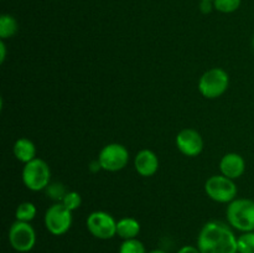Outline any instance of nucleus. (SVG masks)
Listing matches in <instances>:
<instances>
[{
	"label": "nucleus",
	"instance_id": "nucleus-1",
	"mask_svg": "<svg viewBox=\"0 0 254 253\" xmlns=\"http://www.w3.org/2000/svg\"><path fill=\"white\" fill-rule=\"evenodd\" d=\"M237 236L232 227L222 221H208L197 236L201 253H238Z\"/></svg>",
	"mask_w": 254,
	"mask_h": 253
},
{
	"label": "nucleus",
	"instance_id": "nucleus-2",
	"mask_svg": "<svg viewBox=\"0 0 254 253\" xmlns=\"http://www.w3.org/2000/svg\"><path fill=\"white\" fill-rule=\"evenodd\" d=\"M228 225L240 232L254 231V200L235 198L226 210Z\"/></svg>",
	"mask_w": 254,
	"mask_h": 253
},
{
	"label": "nucleus",
	"instance_id": "nucleus-3",
	"mask_svg": "<svg viewBox=\"0 0 254 253\" xmlns=\"http://www.w3.org/2000/svg\"><path fill=\"white\" fill-rule=\"evenodd\" d=\"M22 183L29 190L41 191L46 190L50 185L51 170L49 164L40 158H35L24 165L21 173Z\"/></svg>",
	"mask_w": 254,
	"mask_h": 253
},
{
	"label": "nucleus",
	"instance_id": "nucleus-4",
	"mask_svg": "<svg viewBox=\"0 0 254 253\" xmlns=\"http://www.w3.org/2000/svg\"><path fill=\"white\" fill-rule=\"evenodd\" d=\"M230 86V76L220 67L206 71L198 81V91L205 98L216 99L222 96Z\"/></svg>",
	"mask_w": 254,
	"mask_h": 253
},
{
	"label": "nucleus",
	"instance_id": "nucleus-5",
	"mask_svg": "<svg viewBox=\"0 0 254 253\" xmlns=\"http://www.w3.org/2000/svg\"><path fill=\"white\" fill-rule=\"evenodd\" d=\"M205 192L211 200L220 203H230L237 198L235 180L225 175H212L205 183Z\"/></svg>",
	"mask_w": 254,
	"mask_h": 253
},
{
	"label": "nucleus",
	"instance_id": "nucleus-6",
	"mask_svg": "<svg viewBox=\"0 0 254 253\" xmlns=\"http://www.w3.org/2000/svg\"><path fill=\"white\" fill-rule=\"evenodd\" d=\"M72 221V211L64 207L62 202L54 203L45 212V227L54 236H62L68 232Z\"/></svg>",
	"mask_w": 254,
	"mask_h": 253
},
{
	"label": "nucleus",
	"instance_id": "nucleus-7",
	"mask_svg": "<svg viewBox=\"0 0 254 253\" xmlns=\"http://www.w3.org/2000/svg\"><path fill=\"white\" fill-rule=\"evenodd\" d=\"M97 160L99 161V165L103 170L109 171V173H116V171L123 170L128 165L129 151L123 144H107L99 151Z\"/></svg>",
	"mask_w": 254,
	"mask_h": 253
},
{
	"label": "nucleus",
	"instance_id": "nucleus-8",
	"mask_svg": "<svg viewBox=\"0 0 254 253\" xmlns=\"http://www.w3.org/2000/svg\"><path fill=\"white\" fill-rule=\"evenodd\" d=\"M9 243L16 252H30L36 245V232L30 222L15 221L9 228Z\"/></svg>",
	"mask_w": 254,
	"mask_h": 253
},
{
	"label": "nucleus",
	"instance_id": "nucleus-9",
	"mask_svg": "<svg viewBox=\"0 0 254 253\" xmlns=\"http://www.w3.org/2000/svg\"><path fill=\"white\" fill-rule=\"evenodd\" d=\"M88 232L98 240H111L117 236V221L106 211H94L86 220Z\"/></svg>",
	"mask_w": 254,
	"mask_h": 253
},
{
	"label": "nucleus",
	"instance_id": "nucleus-10",
	"mask_svg": "<svg viewBox=\"0 0 254 253\" xmlns=\"http://www.w3.org/2000/svg\"><path fill=\"white\" fill-rule=\"evenodd\" d=\"M175 143L179 151L190 158L200 155L201 151L203 150V139L201 134L195 129L186 128L179 131Z\"/></svg>",
	"mask_w": 254,
	"mask_h": 253
},
{
	"label": "nucleus",
	"instance_id": "nucleus-11",
	"mask_svg": "<svg viewBox=\"0 0 254 253\" xmlns=\"http://www.w3.org/2000/svg\"><path fill=\"white\" fill-rule=\"evenodd\" d=\"M134 168L140 176H153L159 170V158L153 150L143 149L134 158Z\"/></svg>",
	"mask_w": 254,
	"mask_h": 253
},
{
	"label": "nucleus",
	"instance_id": "nucleus-12",
	"mask_svg": "<svg viewBox=\"0 0 254 253\" xmlns=\"http://www.w3.org/2000/svg\"><path fill=\"white\" fill-rule=\"evenodd\" d=\"M220 171L222 175L236 180L246 171V161L242 155L237 153H227L220 161Z\"/></svg>",
	"mask_w": 254,
	"mask_h": 253
},
{
	"label": "nucleus",
	"instance_id": "nucleus-13",
	"mask_svg": "<svg viewBox=\"0 0 254 253\" xmlns=\"http://www.w3.org/2000/svg\"><path fill=\"white\" fill-rule=\"evenodd\" d=\"M14 156L21 163L26 164L36 158V146L27 138H19L12 146Z\"/></svg>",
	"mask_w": 254,
	"mask_h": 253
},
{
	"label": "nucleus",
	"instance_id": "nucleus-14",
	"mask_svg": "<svg viewBox=\"0 0 254 253\" xmlns=\"http://www.w3.org/2000/svg\"><path fill=\"white\" fill-rule=\"evenodd\" d=\"M140 233V223L133 217H123L117 221V236L122 240H131L136 238Z\"/></svg>",
	"mask_w": 254,
	"mask_h": 253
},
{
	"label": "nucleus",
	"instance_id": "nucleus-15",
	"mask_svg": "<svg viewBox=\"0 0 254 253\" xmlns=\"http://www.w3.org/2000/svg\"><path fill=\"white\" fill-rule=\"evenodd\" d=\"M19 25L16 19L9 14H2L0 16V39L6 40L14 36L17 32Z\"/></svg>",
	"mask_w": 254,
	"mask_h": 253
},
{
	"label": "nucleus",
	"instance_id": "nucleus-16",
	"mask_svg": "<svg viewBox=\"0 0 254 253\" xmlns=\"http://www.w3.org/2000/svg\"><path fill=\"white\" fill-rule=\"evenodd\" d=\"M37 210L36 206L32 202H21L15 210V218L16 221H22V222H31L36 216Z\"/></svg>",
	"mask_w": 254,
	"mask_h": 253
},
{
	"label": "nucleus",
	"instance_id": "nucleus-17",
	"mask_svg": "<svg viewBox=\"0 0 254 253\" xmlns=\"http://www.w3.org/2000/svg\"><path fill=\"white\" fill-rule=\"evenodd\" d=\"M118 253H148L145 250V246L138 238H131L126 240L119 246Z\"/></svg>",
	"mask_w": 254,
	"mask_h": 253
},
{
	"label": "nucleus",
	"instance_id": "nucleus-18",
	"mask_svg": "<svg viewBox=\"0 0 254 253\" xmlns=\"http://www.w3.org/2000/svg\"><path fill=\"white\" fill-rule=\"evenodd\" d=\"M237 246L238 253H254V231L238 236Z\"/></svg>",
	"mask_w": 254,
	"mask_h": 253
},
{
	"label": "nucleus",
	"instance_id": "nucleus-19",
	"mask_svg": "<svg viewBox=\"0 0 254 253\" xmlns=\"http://www.w3.org/2000/svg\"><path fill=\"white\" fill-rule=\"evenodd\" d=\"M242 0H213V6L217 11L223 14H230L235 12L241 6Z\"/></svg>",
	"mask_w": 254,
	"mask_h": 253
},
{
	"label": "nucleus",
	"instance_id": "nucleus-20",
	"mask_svg": "<svg viewBox=\"0 0 254 253\" xmlns=\"http://www.w3.org/2000/svg\"><path fill=\"white\" fill-rule=\"evenodd\" d=\"M61 202L64 203V207L68 208L69 211H74L81 206L82 197L77 191H67V193L64 195V200H62Z\"/></svg>",
	"mask_w": 254,
	"mask_h": 253
},
{
	"label": "nucleus",
	"instance_id": "nucleus-21",
	"mask_svg": "<svg viewBox=\"0 0 254 253\" xmlns=\"http://www.w3.org/2000/svg\"><path fill=\"white\" fill-rule=\"evenodd\" d=\"M46 193H47V196H49L50 198H52V200L61 202V201L64 200V195L67 193V191H66V189H64V186L62 185V184L54 183V184H50V185L47 186Z\"/></svg>",
	"mask_w": 254,
	"mask_h": 253
},
{
	"label": "nucleus",
	"instance_id": "nucleus-22",
	"mask_svg": "<svg viewBox=\"0 0 254 253\" xmlns=\"http://www.w3.org/2000/svg\"><path fill=\"white\" fill-rule=\"evenodd\" d=\"M176 253H201L197 246H183Z\"/></svg>",
	"mask_w": 254,
	"mask_h": 253
},
{
	"label": "nucleus",
	"instance_id": "nucleus-23",
	"mask_svg": "<svg viewBox=\"0 0 254 253\" xmlns=\"http://www.w3.org/2000/svg\"><path fill=\"white\" fill-rule=\"evenodd\" d=\"M212 9H215L213 1H201V11L203 14H208V12L212 11Z\"/></svg>",
	"mask_w": 254,
	"mask_h": 253
},
{
	"label": "nucleus",
	"instance_id": "nucleus-24",
	"mask_svg": "<svg viewBox=\"0 0 254 253\" xmlns=\"http://www.w3.org/2000/svg\"><path fill=\"white\" fill-rule=\"evenodd\" d=\"M5 57H6V46L4 40H0V63L5 61Z\"/></svg>",
	"mask_w": 254,
	"mask_h": 253
},
{
	"label": "nucleus",
	"instance_id": "nucleus-25",
	"mask_svg": "<svg viewBox=\"0 0 254 253\" xmlns=\"http://www.w3.org/2000/svg\"><path fill=\"white\" fill-rule=\"evenodd\" d=\"M148 253H168V252H165L164 250H159V248H156V250H151L150 252H148Z\"/></svg>",
	"mask_w": 254,
	"mask_h": 253
},
{
	"label": "nucleus",
	"instance_id": "nucleus-26",
	"mask_svg": "<svg viewBox=\"0 0 254 253\" xmlns=\"http://www.w3.org/2000/svg\"><path fill=\"white\" fill-rule=\"evenodd\" d=\"M252 47H253V50H254V36H253V39H252Z\"/></svg>",
	"mask_w": 254,
	"mask_h": 253
},
{
	"label": "nucleus",
	"instance_id": "nucleus-27",
	"mask_svg": "<svg viewBox=\"0 0 254 253\" xmlns=\"http://www.w3.org/2000/svg\"><path fill=\"white\" fill-rule=\"evenodd\" d=\"M201 1H213V0H201Z\"/></svg>",
	"mask_w": 254,
	"mask_h": 253
}]
</instances>
